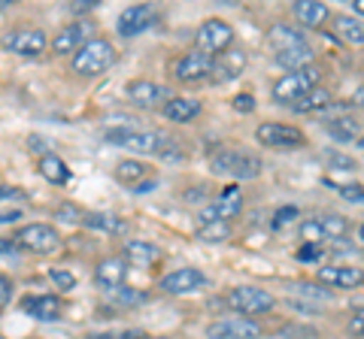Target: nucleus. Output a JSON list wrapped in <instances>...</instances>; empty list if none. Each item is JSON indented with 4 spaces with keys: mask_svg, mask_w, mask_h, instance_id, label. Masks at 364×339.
Listing matches in <instances>:
<instances>
[{
    "mask_svg": "<svg viewBox=\"0 0 364 339\" xmlns=\"http://www.w3.org/2000/svg\"><path fill=\"white\" fill-rule=\"evenodd\" d=\"M107 143H116L122 145V149H131L136 155H164V157H182L176 152H170V149H176L173 143H170L164 133H158V130H134V128H116V130H107L104 133Z\"/></svg>",
    "mask_w": 364,
    "mask_h": 339,
    "instance_id": "obj_1",
    "label": "nucleus"
},
{
    "mask_svg": "<svg viewBox=\"0 0 364 339\" xmlns=\"http://www.w3.org/2000/svg\"><path fill=\"white\" fill-rule=\"evenodd\" d=\"M112 64H116V46H112L109 40H104V37L88 40L85 46L73 55V73L85 76V79L107 73Z\"/></svg>",
    "mask_w": 364,
    "mask_h": 339,
    "instance_id": "obj_2",
    "label": "nucleus"
},
{
    "mask_svg": "<svg viewBox=\"0 0 364 339\" xmlns=\"http://www.w3.org/2000/svg\"><path fill=\"white\" fill-rule=\"evenodd\" d=\"M318 79H322V67L318 64H310V67H304V70L279 76V82L273 85V100L294 106L304 94H310L313 88H318Z\"/></svg>",
    "mask_w": 364,
    "mask_h": 339,
    "instance_id": "obj_3",
    "label": "nucleus"
},
{
    "mask_svg": "<svg viewBox=\"0 0 364 339\" xmlns=\"http://www.w3.org/2000/svg\"><path fill=\"white\" fill-rule=\"evenodd\" d=\"M213 173L215 176H231V179H255L261 176V157L243 149H222L213 155Z\"/></svg>",
    "mask_w": 364,
    "mask_h": 339,
    "instance_id": "obj_4",
    "label": "nucleus"
},
{
    "mask_svg": "<svg viewBox=\"0 0 364 339\" xmlns=\"http://www.w3.org/2000/svg\"><path fill=\"white\" fill-rule=\"evenodd\" d=\"M0 46H4V52L21 55V58H37L49 46V37L40 28H16L0 37Z\"/></svg>",
    "mask_w": 364,
    "mask_h": 339,
    "instance_id": "obj_5",
    "label": "nucleus"
},
{
    "mask_svg": "<svg viewBox=\"0 0 364 339\" xmlns=\"http://www.w3.org/2000/svg\"><path fill=\"white\" fill-rule=\"evenodd\" d=\"M198 52H207L213 55V58H219L222 52L231 49V43H234V28L228 25V21L222 18H207L203 25L198 28Z\"/></svg>",
    "mask_w": 364,
    "mask_h": 339,
    "instance_id": "obj_6",
    "label": "nucleus"
},
{
    "mask_svg": "<svg viewBox=\"0 0 364 339\" xmlns=\"http://www.w3.org/2000/svg\"><path fill=\"white\" fill-rule=\"evenodd\" d=\"M228 303H231L234 312L240 315H264L277 306V297L264 288H255V285H240L228 294Z\"/></svg>",
    "mask_w": 364,
    "mask_h": 339,
    "instance_id": "obj_7",
    "label": "nucleus"
},
{
    "mask_svg": "<svg viewBox=\"0 0 364 339\" xmlns=\"http://www.w3.org/2000/svg\"><path fill=\"white\" fill-rule=\"evenodd\" d=\"M255 137H258L261 145H267V149H282V152L301 149V145L306 143L304 130L291 128V124H279V121H264L255 130Z\"/></svg>",
    "mask_w": 364,
    "mask_h": 339,
    "instance_id": "obj_8",
    "label": "nucleus"
},
{
    "mask_svg": "<svg viewBox=\"0 0 364 339\" xmlns=\"http://www.w3.org/2000/svg\"><path fill=\"white\" fill-rule=\"evenodd\" d=\"M16 245H21L25 252H33V255H52L61 248V236L49 224H28V228H21L16 233Z\"/></svg>",
    "mask_w": 364,
    "mask_h": 339,
    "instance_id": "obj_9",
    "label": "nucleus"
},
{
    "mask_svg": "<svg viewBox=\"0 0 364 339\" xmlns=\"http://www.w3.org/2000/svg\"><path fill=\"white\" fill-rule=\"evenodd\" d=\"M240 209H243V191L231 185V188H225L219 200H213L210 206H203L200 209V224H210V221H228L231 224V218L240 216Z\"/></svg>",
    "mask_w": 364,
    "mask_h": 339,
    "instance_id": "obj_10",
    "label": "nucleus"
},
{
    "mask_svg": "<svg viewBox=\"0 0 364 339\" xmlns=\"http://www.w3.org/2000/svg\"><path fill=\"white\" fill-rule=\"evenodd\" d=\"M128 100L140 109H155L164 106L167 100H173V91L167 85L149 82V79H136V82H128Z\"/></svg>",
    "mask_w": 364,
    "mask_h": 339,
    "instance_id": "obj_11",
    "label": "nucleus"
},
{
    "mask_svg": "<svg viewBox=\"0 0 364 339\" xmlns=\"http://www.w3.org/2000/svg\"><path fill=\"white\" fill-rule=\"evenodd\" d=\"M91 33H95V25H91V21H73V25H67L55 33L52 52L55 55H76L88 40H95Z\"/></svg>",
    "mask_w": 364,
    "mask_h": 339,
    "instance_id": "obj_12",
    "label": "nucleus"
},
{
    "mask_svg": "<svg viewBox=\"0 0 364 339\" xmlns=\"http://www.w3.org/2000/svg\"><path fill=\"white\" fill-rule=\"evenodd\" d=\"M155 21H158V9H155L152 4H134V6H128V9H124V13L119 16L116 28H119L122 37H136V33L149 30Z\"/></svg>",
    "mask_w": 364,
    "mask_h": 339,
    "instance_id": "obj_13",
    "label": "nucleus"
},
{
    "mask_svg": "<svg viewBox=\"0 0 364 339\" xmlns=\"http://www.w3.org/2000/svg\"><path fill=\"white\" fill-rule=\"evenodd\" d=\"M213 64H215L213 55H207V52H198V49H195V52L182 55V58L176 61L173 73H176L179 82H198V79H207V76H213Z\"/></svg>",
    "mask_w": 364,
    "mask_h": 339,
    "instance_id": "obj_14",
    "label": "nucleus"
},
{
    "mask_svg": "<svg viewBox=\"0 0 364 339\" xmlns=\"http://www.w3.org/2000/svg\"><path fill=\"white\" fill-rule=\"evenodd\" d=\"M210 339H258L261 327L252 318H219L207 327Z\"/></svg>",
    "mask_w": 364,
    "mask_h": 339,
    "instance_id": "obj_15",
    "label": "nucleus"
},
{
    "mask_svg": "<svg viewBox=\"0 0 364 339\" xmlns=\"http://www.w3.org/2000/svg\"><path fill=\"white\" fill-rule=\"evenodd\" d=\"M207 285V276L200 273L195 267H182V269H173V273H167L161 279V291L167 294H188L195 288H203Z\"/></svg>",
    "mask_w": 364,
    "mask_h": 339,
    "instance_id": "obj_16",
    "label": "nucleus"
},
{
    "mask_svg": "<svg viewBox=\"0 0 364 339\" xmlns=\"http://www.w3.org/2000/svg\"><path fill=\"white\" fill-rule=\"evenodd\" d=\"M21 306H25V312L37 321H58L61 312H64V300L58 294H40V297L25 300Z\"/></svg>",
    "mask_w": 364,
    "mask_h": 339,
    "instance_id": "obj_17",
    "label": "nucleus"
},
{
    "mask_svg": "<svg viewBox=\"0 0 364 339\" xmlns=\"http://www.w3.org/2000/svg\"><path fill=\"white\" fill-rule=\"evenodd\" d=\"M246 70V52L240 49H231V52H222L213 64V79L215 82H231Z\"/></svg>",
    "mask_w": 364,
    "mask_h": 339,
    "instance_id": "obj_18",
    "label": "nucleus"
},
{
    "mask_svg": "<svg viewBox=\"0 0 364 339\" xmlns=\"http://www.w3.org/2000/svg\"><path fill=\"white\" fill-rule=\"evenodd\" d=\"M124 276H128V261H124V257H104V261L97 264V269H95L97 285H104L107 291L122 288Z\"/></svg>",
    "mask_w": 364,
    "mask_h": 339,
    "instance_id": "obj_19",
    "label": "nucleus"
},
{
    "mask_svg": "<svg viewBox=\"0 0 364 339\" xmlns=\"http://www.w3.org/2000/svg\"><path fill=\"white\" fill-rule=\"evenodd\" d=\"M267 43L273 46V52H277V55L291 52V49H304V46H310V43H306V37H304V30L289 28V25H277V28H270Z\"/></svg>",
    "mask_w": 364,
    "mask_h": 339,
    "instance_id": "obj_20",
    "label": "nucleus"
},
{
    "mask_svg": "<svg viewBox=\"0 0 364 339\" xmlns=\"http://www.w3.org/2000/svg\"><path fill=\"white\" fill-rule=\"evenodd\" d=\"M318 282L334 288H361L364 285V269L355 267H325L318 269Z\"/></svg>",
    "mask_w": 364,
    "mask_h": 339,
    "instance_id": "obj_21",
    "label": "nucleus"
},
{
    "mask_svg": "<svg viewBox=\"0 0 364 339\" xmlns=\"http://www.w3.org/2000/svg\"><path fill=\"white\" fill-rule=\"evenodd\" d=\"M291 13H294V18H298L304 28H318V25H325V21H328V16H331V13H328V6L318 4V0H294Z\"/></svg>",
    "mask_w": 364,
    "mask_h": 339,
    "instance_id": "obj_22",
    "label": "nucleus"
},
{
    "mask_svg": "<svg viewBox=\"0 0 364 339\" xmlns=\"http://www.w3.org/2000/svg\"><path fill=\"white\" fill-rule=\"evenodd\" d=\"M124 261H131L134 267H152L161 261V248L146 240H131L124 245Z\"/></svg>",
    "mask_w": 364,
    "mask_h": 339,
    "instance_id": "obj_23",
    "label": "nucleus"
},
{
    "mask_svg": "<svg viewBox=\"0 0 364 339\" xmlns=\"http://www.w3.org/2000/svg\"><path fill=\"white\" fill-rule=\"evenodd\" d=\"M149 173L152 170L146 167L143 161H134V157H128V161H119L116 164V179L122 185H128V188H140V185H146V179H149Z\"/></svg>",
    "mask_w": 364,
    "mask_h": 339,
    "instance_id": "obj_24",
    "label": "nucleus"
},
{
    "mask_svg": "<svg viewBox=\"0 0 364 339\" xmlns=\"http://www.w3.org/2000/svg\"><path fill=\"white\" fill-rule=\"evenodd\" d=\"M334 33L349 46H364V21L361 18H352L346 13L334 16Z\"/></svg>",
    "mask_w": 364,
    "mask_h": 339,
    "instance_id": "obj_25",
    "label": "nucleus"
},
{
    "mask_svg": "<svg viewBox=\"0 0 364 339\" xmlns=\"http://www.w3.org/2000/svg\"><path fill=\"white\" fill-rule=\"evenodd\" d=\"M37 170H40V176L46 179V182H52V185H67L70 182V167H67L58 155H43Z\"/></svg>",
    "mask_w": 364,
    "mask_h": 339,
    "instance_id": "obj_26",
    "label": "nucleus"
},
{
    "mask_svg": "<svg viewBox=\"0 0 364 339\" xmlns=\"http://www.w3.org/2000/svg\"><path fill=\"white\" fill-rule=\"evenodd\" d=\"M164 116L170 121H176V124H186V121L200 116V104L198 100H191V97H173V100H167L164 104Z\"/></svg>",
    "mask_w": 364,
    "mask_h": 339,
    "instance_id": "obj_27",
    "label": "nucleus"
},
{
    "mask_svg": "<svg viewBox=\"0 0 364 339\" xmlns=\"http://www.w3.org/2000/svg\"><path fill=\"white\" fill-rule=\"evenodd\" d=\"M322 128H325L328 137L337 140V143H352L358 137V121L352 116H334V118H328Z\"/></svg>",
    "mask_w": 364,
    "mask_h": 339,
    "instance_id": "obj_28",
    "label": "nucleus"
},
{
    "mask_svg": "<svg viewBox=\"0 0 364 339\" xmlns=\"http://www.w3.org/2000/svg\"><path fill=\"white\" fill-rule=\"evenodd\" d=\"M82 224L95 230H107V233H122L124 221L119 216H109V212H82Z\"/></svg>",
    "mask_w": 364,
    "mask_h": 339,
    "instance_id": "obj_29",
    "label": "nucleus"
},
{
    "mask_svg": "<svg viewBox=\"0 0 364 339\" xmlns=\"http://www.w3.org/2000/svg\"><path fill=\"white\" fill-rule=\"evenodd\" d=\"M328 104H331V94H328V88H313V91L304 94L291 109L294 112H318V109H325Z\"/></svg>",
    "mask_w": 364,
    "mask_h": 339,
    "instance_id": "obj_30",
    "label": "nucleus"
},
{
    "mask_svg": "<svg viewBox=\"0 0 364 339\" xmlns=\"http://www.w3.org/2000/svg\"><path fill=\"white\" fill-rule=\"evenodd\" d=\"M316 221H318V228H322L325 240H343V236L349 233V221L343 216H322Z\"/></svg>",
    "mask_w": 364,
    "mask_h": 339,
    "instance_id": "obj_31",
    "label": "nucleus"
},
{
    "mask_svg": "<svg viewBox=\"0 0 364 339\" xmlns=\"http://www.w3.org/2000/svg\"><path fill=\"white\" fill-rule=\"evenodd\" d=\"M109 300L116 303V306H128L131 309V306H143V303L149 300V294H146V291H134V288H116L109 294Z\"/></svg>",
    "mask_w": 364,
    "mask_h": 339,
    "instance_id": "obj_32",
    "label": "nucleus"
},
{
    "mask_svg": "<svg viewBox=\"0 0 364 339\" xmlns=\"http://www.w3.org/2000/svg\"><path fill=\"white\" fill-rule=\"evenodd\" d=\"M198 236L203 243H225L231 236V224L228 221H210V224H200Z\"/></svg>",
    "mask_w": 364,
    "mask_h": 339,
    "instance_id": "obj_33",
    "label": "nucleus"
},
{
    "mask_svg": "<svg viewBox=\"0 0 364 339\" xmlns=\"http://www.w3.org/2000/svg\"><path fill=\"white\" fill-rule=\"evenodd\" d=\"M85 339H146L143 330H104V333H88Z\"/></svg>",
    "mask_w": 364,
    "mask_h": 339,
    "instance_id": "obj_34",
    "label": "nucleus"
},
{
    "mask_svg": "<svg viewBox=\"0 0 364 339\" xmlns=\"http://www.w3.org/2000/svg\"><path fill=\"white\" fill-rule=\"evenodd\" d=\"M301 212H298V206H282V209H277V216H273V228H286V224H291L294 218H298Z\"/></svg>",
    "mask_w": 364,
    "mask_h": 339,
    "instance_id": "obj_35",
    "label": "nucleus"
},
{
    "mask_svg": "<svg viewBox=\"0 0 364 339\" xmlns=\"http://www.w3.org/2000/svg\"><path fill=\"white\" fill-rule=\"evenodd\" d=\"M325 182H328V179H325ZM328 185L337 188L349 203H364V188L361 185H334V182H328Z\"/></svg>",
    "mask_w": 364,
    "mask_h": 339,
    "instance_id": "obj_36",
    "label": "nucleus"
},
{
    "mask_svg": "<svg viewBox=\"0 0 364 339\" xmlns=\"http://www.w3.org/2000/svg\"><path fill=\"white\" fill-rule=\"evenodd\" d=\"M49 279H52L61 291H70V288L76 285V279H73L70 273H67V269H49Z\"/></svg>",
    "mask_w": 364,
    "mask_h": 339,
    "instance_id": "obj_37",
    "label": "nucleus"
},
{
    "mask_svg": "<svg viewBox=\"0 0 364 339\" xmlns=\"http://www.w3.org/2000/svg\"><path fill=\"white\" fill-rule=\"evenodd\" d=\"M97 4H100V0H73L70 13L73 16H88V13H95V9H97Z\"/></svg>",
    "mask_w": 364,
    "mask_h": 339,
    "instance_id": "obj_38",
    "label": "nucleus"
},
{
    "mask_svg": "<svg viewBox=\"0 0 364 339\" xmlns=\"http://www.w3.org/2000/svg\"><path fill=\"white\" fill-rule=\"evenodd\" d=\"M9 300H13V282L6 276H0V312L9 306Z\"/></svg>",
    "mask_w": 364,
    "mask_h": 339,
    "instance_id": "obj_39",
    "label": "nucleus"
},
{
    "mask_svg": "<svg viewBox=\"0 0 364 339\" xmlns=\"http://www.w3.org/2000/svg\"><path fill=\"white\" fill-rule=\"evenodd\" d=\"M328 164L331 167H340V170H355V161H352V157H343V155H328Z\"/></svg>",
    "mask_w": 364,
    "mask_h": 339,
    "instance_id": "obj_40",
    "label": "nucleus"
},
{
    "mask_svg": "<svg viewBox=\"0 0 364 339\" xmlns=\"http://www.w3.org/2000/svg\"><path fill=\"white\" fill-rule=\"evenodd\" d=\"M349 330L355 333V336H364V306L352 315V321H349Z\"/></svg>",
    "mask_w": 364,
    "mask_h": 339,
    "instance_id": "obj_41",
    "label": "nucleus"
},
{
    "mask_svg": "<svg viewBox=\"0 0 364 339\" xmlns=\"http://www.w3.org/2000/svg\"><path fill=\"white\" fill-rule=\"evenodd\" d=\"M234 106L240 109V112H252L255 109V100H252V94H237L234 97Z\"/></svg>",
    "mask_w": 364,
    "mask_h": 339,
    "instance_id": "obj_42",
    "label": "nucleus"
},
{
    "mask_svg": "<svg viewBox=\"0 0 364 339\" xmlns=\"http://www.w3.org/2000/svg\"><path fill=\"white\" fill-rule=\"evenodd\" d=\"M313 257H318V245L301 248V252H298V261H313Z\"/></svg>",
    "mask_w": 364,
    "mask_h": 339,
    "instance_id": "obj_43",
    "label": "nucleus"
},
{
    "mask_svg": "<svg viewBox=\"0 0 364 339\" xmlns=\"http://www.w3.org/2000/svg\"><path fill=\"white\" fill-rule=\"evenodd\" d=\"M16 252V243L13 240H0V255H13Z\"/></svg>",
    "mask_w": 364,
    "mask_h": 339,
    "instance_id": "obj_44",
    "label": "nucleus"
},
{
    "mask_svg": "<svg viewBox=\"0 0 364 339\" xmlns=\"http://www.w3.org/2000/svg\"><path fill=\"white\" fill-rule=\"evenodd\" d=\"M18 218V212L13 209V212H6V216H0V224H4V221H16Z\"/></svg>",
    "mask_w": 364,
    "mask_h": 339,
    "instance_id": "obj_45",
    "label": "nucleus"
},
{
    "mask_svg": "<svg viewBox=\"0 0 364 339\" xmlns=\"http://www.w3.org/2000/svg\"><path fill=\"white\" fill-rule=\"evenodd\" d=\"M352 6H355V13L364 16V0H352Z\"/></svg>",
    "mask_w": 364,
    "mask_h": 339,
    "instance_id": "obj_46",
    "label": "nucleus"
},
{
    "mask_svg": "<svg viewBox=\"0 0 364 339\" xmlns=\"http://www.w3.org/2000/svg\"><path fill=\"white\" fill-rule=\"evenodd\" d=\"M355 104L364 106V88H358V91H355Z\"/></svg>",
    "mask_w": 364,
    "mask_h": 339,
    "instance_id": "obj_47",
    "label": "nucleus"
},
{
    "mask_svg": "<svg viewBox=\"0 0 364 339\" xmlns=\"http://www.w3.org/2000/svg\"><path fill=\"white\" fill-rule=\"evenodd\" d=\"M9 4H13V0H0V9H6Z\"/></svg>",
    "mask_w": 364,
    "mask_h": 339,
    "instance_id": "obj_48",
    "label": "nucleus"
},
{
    "mask_svg": "<svg viewBox=\"0 0 364 339\" xmlns=\"http://www.w3.org/2000/svg\"><path fill=\"white\" fill-rule=\"evenodd\" d=\"M9 194V188H0V197H6Z\"/></svg>",
    "mask_w": 364,
    "mask_h": 339,
    "instance_id": "obj_49",
    "label": "nucleus"
},
{
    "mask_svg": "<svg viewBox=\"0 0 364 339\" xmlns=\"http://www.w3.org/2000/svg\"><path fill=\"white\" fill-rule=\"evenodd\" d=\"M358 233H361V240H364V224H361V230H358Z\"/></svg>",
    "mask_w": 364,
    "mask_h": 339,
    "instance_id": "obj_50",
    "label": "nucleus"
},
{
    "mask_svg": "<svg viewBox=\"0 0 364 339\" xmlns=\"http://www.w3.org/2000/svg\"><path fill=\"white\" fill-rule=\"evenodd\" d=\"M152 339H167V336H152Z\"/></svg>",
    "mask_w": 364,
    "mask_h": 339,
    "instance_id": "obj_51",
    "label": "nucleus"
},
{
    "mask_svg": "<svg viewBox=\"0 0 364 339\" xmlns=\"http://www.w3.org/2000/svg\"><path fill=\"white\" fill-rule=\"evenodd\" d=\"M361 149H364V137H361Z\"/></svg>",
    "mask_w": 364,
    "mask_h": 339,
    "instance_id": "obj_52",
    "label": "nucleus"
}]
</instances>
